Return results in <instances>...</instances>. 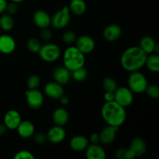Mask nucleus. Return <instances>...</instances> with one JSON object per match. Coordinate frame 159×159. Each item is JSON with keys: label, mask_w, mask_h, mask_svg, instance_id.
<instances>
[{"label": "nucleus", "mask_w": 159, "mask_h": 159, "mask_svg": "<svg viewBox=\"0 0 159 159\" xmlns=\"http://www.w3.org/2000/svg\"><path fill=\"white\" fill-rule=\"evenodd\" d=\"M102 85L103 89L107 92H115L117 89V82L112 77H106L102 80Z\"/></svg>", "instance_id": "bb28decb"}, {"label": "nucleus", "mask_w": 159, "mask_h": 159, "mask_svg": "<svg viewBox=\"0 0 159 159\" xmlns=\"http://www.w3.org/2000/svg\"><path fill=\"white\" fill-rule=\"evenodd\" d=\"M27 105L33 110H38L43 103V96L41 92L36 89H29L26 92Z\"/></svg>", "instance_id": "6e6552de"}, {"label": "nucleus", "mask_w": 159, "mask_h": 159, "mask_svg": "<svg viewBox=\"0 0 159 159\" xmlns=\"http://www.w3.org/2000/svg\"><path fill=\"white\" fill-rule=\"evenodd\" d=\"M6 6H7L6 0H0V14L3 13L6 11Z\"/></svg>", "instance_id": "ea45409f"}, {"label": "nucleus", "mask_w": 159, "mask_h": 159, "mask_svg": "<svg viewBox=\"0 0 159 159\" xmlns=\"http://www.w3.org/2000/svg\"><path fill=\"white\" fill-rule=\"evenodd\" d=\"M148 81L145 76L138 71H132L128 78V88L133 93H142L145 92Z\"/></svg>", "instance_id": "20e7f679"}, {"label": "nucleus", "mask_w": 159, "mask_h": 159, "mask_svg": "<svg viewBox=\"0 0 159 159\" xmlns=\"http://www.w3.org/2000/svg\"><path fill=\"white\" fill-rule=\"evenodd\" d=\"M40 58L46 62H54L60 57L61 51L55 43H48L41 45L38 51Z\"/></svg>", "instance_id": "39448f33"}, {"label": "nucleus", "mask_w": 159, "mask_h": 159, "mask_svg": "<svg viewBox=\"0 0 159 159\" xmlns=\"http://www.w3.org/2000/svg\"><path fill=\"white\" fill-rule=\"evenodd\" d=\"M6 127L5 126L4 124H0V136H2L5 133H6Z\"/></svg>", "instance_id": "79ce46f5"}, {"label": "nucleus", "mask_w": 159, "mask_h": 159, "mask_svg": "<svg viewBox=\"0 0 159 159\" xmlns=\"http://www.w3.org/2000/svg\"><path fill=\"white\" fill-rule=\"evenodd\" d=\"M15 40L8 34L0 35V52L4 54H12L16 49Z\"/></svg>", "instance_id": "4468645a"}, {"label": "nucleus", "mask_w": 159, "mask_h": 159, "mask_svg": "<svg viewBox=\"0 0 159 159\" xmlns=\"http://www.w3.org/2000/svg\"><path fill=\"white\" fill-rule=\"evenodd\" d=\"M59 99H60L62 105H68V104L69 103V99H68V96H65L63 95Z\"/></svg>", "instance_id": "a19ab883"}, {"label": "nucleus", "mask_w": 159, "mask_h": 159, "mask_svg": "<svg viewBox=\"0 0 159 159\" xmlns=\"http://www.w3.org/2000/svg\"><path fill=\"white\" fill-rule=\"evenodd\" d=\"M14 159H34L35 157L30 152L27 150H22L16 153L13 157Z\"/></svg>", "instance_id": "72a5a7b5"}, {"label": "nucleus", "mask_w": 159, "mask_h": 159, "mask_svg": "<svg viewBox=\"0 0 159 159\" xmlns=\"http://www.w3.org/2000/svg\"><path fill=\"white\" fill-rule=\"evenodd\" d=\"M71 77V73L68 68L65 66L57 67L53 71V78L54 82L61 84V85H66L70 81Z\"/></svg>", "instance_id": "2eb2a0df"}, {"label": "nucleus", "mask_w": 159, "mask_h": 159, "mask_svg": "<svg viewBox=\"0 0 159 159\" xmlns=\"http://www.w3.org/2000/svg\"><path fill=\"white\" fill-rule=\"evenodd\" d=\"M76 39H77L76 34L71 30L65 32L62 36V40H63L64 43L66 44H71V43H75L76 41Z\"/></svg>", "instance_id": "2f4dec72"}, {"label": "nucleus", "mask_w": 159, "mask_h": 159, "mask_svg": "<svg viewBox=\"0 0 159 159\" xmlns=\"http://www.w3.org/2000/svg\"><path fill=\"white\" fill-rule=\"evenodd\" d=\"M85 155L88 159H105L107 158L105 150L98 144L88 145L85 149Z\"/></svg>", "instance_id": "a211bd4d"}, {"label": "nucleus", "mask_w": 159, "mask_h": 159, "mask_svg": "<svg viewBox=\"0 0 159 159\" xmlns=\"http://www.w3.org/2000/svg\"><path fill=\"white\" fill-rule=\"evenodd\" d=\"M22 121L20 113L15 110H10L5 114L4 124L9 130H16L17 127Z\"/></svg>", "instance_id": "9d476101"}, {"label": "nucleus", "mask_w": 159, "mask_h": 159, "mask_svg": "<svg viewBox=\"0 0 159 159\" xmlns=\"http://www.w3.org/2000/svg\"><path fill=\"white\" fill-rule=\"evenodd\" d=\"M157 43L155 42V39L150 36H144L140 40L139 47L146 53V54H152L155 51V46Z\"/></svg>", "instance_id": "5701e85b"}, {"label": "nucleus", "mask_w": 159, "mask_h": 159, "mask_svg": "<svg viewBox=\"0 0 159 159\" xmlns=\"http://www.w3.org/2000/svg\"><path fill=\"white\" fill-rule=\"evenodd\" d=\"M145 92L152 99H156L159 97V88L156 85H148Z\"/></svg>", "instance_id": "473e14b6"}, {"label": "nucleus", "mask_w": 159, "mask_h": 159, "mask_svg": "<svg viewBox=\"0 0 159 159\" xmlns=\"http://www.w3.org/2000/svg\"><path fill=\"white\" fill-rule=\"evenodd\" d=\"M66 137V131L63 127L55 125L50 128L47 134V138L50 142L53 144H59L65 140Z\"/></svg>", "instance_id": "9b49d317"}, {"label": "nucleus", "mask_w": 159, "mask_h": 159, "mask_svg": "<svg viewBox=\"0 0 159 159\" xmlns=\"http://www.w3.org/2000/svg\"><path fill=\"white\" fill-rule=\"evenodd\" d=\"M68 8L75 15L82 16L86 11V4L84 0H71Z\"/></svg>", "instance_id": "b1692460"}, {"label": "nucleus", "mask_w": 159, "mask_h": 159, "mask_svg": "<svg viewBox=\"0 0 159 159\" xmlns=\"http://www.w3.org/2000/svg\"><path fill=\"white\" fill-rule=\"evenodd\" d=\"M70 9L68 6H65L61 10L54 14L51 20V24L55 29L60 30L66 27L71 20Z\"/></svg>", "instance_id": "423d86ee"}, {"label": "nucleus", "mask_w": 159, "mask_h": 159, "mask_svg": "<svg viewBox=\"0 0 159 159\" xmlns=\"http://www.w3.org/2000/svg\"><path fill=\"white\" fill-rule=\"evenodd\" d=\"M64 66L70 71L84 67L85 63V54L76 47H69L63 54Z\"/></svg>", "instance_id": "7ed1b4c3"}, {"label": "nucleus", "mask_w": 159, "mask_h": 159, "mask_svg": "<svg viewBox=\"0 0 159 159\" xmlns=\"http://www.w3.org/2000/svg\"><path fill=\"white\" fill-rule=\"evenodd\" d=\"M119 130L118 127H113V126L108 125L106 127H104L100 133L99 134V142H101L103 144H110L116 138V132Z\"/></svg>", "instance_id": "ddd939ff"}, {"label": "nucleus", "mask_w": 159, "mask_h": 159, "mask_svg": "<svg viewBox=\"0 0 159 159\" xmlns=\"http://www.w3.org/2000/svg\"><path fill=\"white\" fill-rule=\"evenodd\" d=\"M114 100L124 107L131 105L134 100V95L131 90L127 87L117 88L114 92Z\"/></svg>", "instance_id": "0eeeda50"}, {"label": "nucleus", "mask_w": 159, "mask_h": 159, "mask_svg": "<svg viewBox=\"0 0 159 159\" xmlns=\"http://www.w3.org/2000/svg\"><path fill=\"white\" fill-rule=\"evenodd\" d=\"M115 156L117 159H133L135 158L134 155L130 149L120 148L115 152Z\"/></svg>", "instance_id": "c85d7f7f"}, {"label": "nucleus", "mask_w": 159, "mask_h": 159, "mask_svg": "<svg viewBox=\"0 0 159 159\" xmlns=\"http://www.w3.org/2000/svg\"><path fill=\"white\" fill-rule=\"evenodd\" d=\"M6 11L7 12L8 14H9V15H13V14L16 13V12L18 11V6H17V3L14 2H11L10 3H7Z\"/></svg>", "instance_id": "c9c22d12"}, {"label": "nucleus", "mask_w": 159, "mask_h": 159, "mask_svg": "<svg viewBox=\"0 0 159 159\" xmlns=\"http://www.w3.org/2000/svg\"><path fill=\"white\" fill-rule=\"evenodd\" d=\"M101 116L108 125L120 127L125 122L127 113L125 107L114 100L105 102L101 108Z\"/></svg>", "instance_id": "f03ea898"}, {"label": "nucleus", "mask_w": 159, "mask_h": 159, "mask_svg": "<svg viewBox=\"0 0 159 159\" xmlns=\"http://www.w3.org/2000/svg\"><path fill=\"white\" fill-rule=\"evenodd\" d=\"M145 65H147V68L149 71L152 72L158 73L159 71V57L158 54H153L150 56H148L147 60H146Z\"/></svg>", "instance_id": "a878e982"}, {"label": "nucleus", "mask_w": 159, "mask_h": 159, "mask_svg": "<svg viewBox=\"0 0 159 159\" xmlns=\"http://www.w3.org/2000/svg\"><path fill=\"white\" fill-rule=\"evenodd\" d=\"M34 136V140L37 144H41L43 143L46 142V141L48 140L47 138V134H45L43 132H39V133L35 134L33 135Z\"/></svg>", "instance_id": "f704fd0d"}, {"label": "nucleus", "mask_w": 159, "mask_h": 159, "mask_svg": "<svg viewBox=\"0 0 159 159\" xmlns=\"http://www.w3.org/2000/svg\"><path fill=\"white\" fill-rule=\"evenodd\" d=\"M11 2H16V3H19V2H21L24 1V0H10Z\"/></svg>", "instance_id": "37998d69"}, {"label": "nucleus", "mask_w": 159, "mask_h": 159, "mask_svg": "<svg viewBox=\"0 0 159 159\" xmlns=\"http://www.w3.org/2000/svg\"><path fill=\"white\" fill-rule=\"evenodd\" d=\"M40 82H41V80L38 75H33L28 78L26 84H27V87L29 88V89H36L40 86Z\"/></svg>", "instance_id": "7c9ffc66"}, {"label": "nucleus", "mask_w": 159, "mask_h": 159, "mask_svg": "<svg viewBox=\"0 0 159 159\" xmlns=\"http://www.w3.org/2000/svg\"><path fill=\"white\" fill-rule=\"evenodd\" d=\"M53 121L54 122L55 125L65 126L68 123L69 116L67 110L64 108H57L53 113Z\"/></svg>", "instance_id": "4be33fe9"}, {"label": "nucleus", "mask_w": 159, "mask_h": 159, "mask_svg": "<svg viewBox=\"0 0 159 159\" xmlns=\"http://www.w3.org/2000/svg\"><path fill=\"white\" fill-rule=\"evenodd\" d=\"M18 134L23 138H29L34 134L35 127L29 120H22L16 128Z\"/></svg>", "instance_id": "aec40b11"}, {"label": "nucleus", "mask_w": 159, "mask_h": 159, "mask_svg": "<svg viewBox=\"0 0 159 159\" xmlns=\"http://www.w3.org/2000/svg\"><path fill=\"white\" fill-rule=\"evenodd\" d=\"M51 17L44 10H37L33 16V20L37 26L40 29L47 28L51 25Z\"/></svg>", "instance_id": "f3484780"}, {"label": "nucleus", "mask_w": 159, "mask_h": 159, "mask_svg": "<svg viewBox=\"0 0 159 159\" xmlns=\"http://www.w3.org/2000/svg\"><path fill=\"white\" fill-rule=\"evenodd\" d=\"M71 72L72 78L76 82H83L87 79V76H88V71L84 67L74 70Z\"/></svg>", "instance_id": "cd10ccee"}, {"label": "nucleus", "mask_w": 159, "mask_h": 159, "mask_svg": "<svg viewBox=\"0 0 159 159\" xmlns=\"http://www.w3.org/2000/svg\"><path fill=\"white\" fill-rule=\"evenodd\" d=\"M135 157L142 156L147 151V144L141 138H135L131 141L129 148Z\"/></svg>", "instance_id": "6ab92c4d"}, {"label": "nucleus", "mask_w": 159, "mask_h": 159, "mask_svg": "<svg viewBox=\"0 0 159 159\" xmlns=\"http://www.w3.org/2000/svg\"><path fill=\"white\" fill-rule=\"evenodd\" d=\"M14 26V20L11 15L3 13L0 16V28L4 31H10Z\"/></svg>", "instance_id": "393cba45"}, {"label": "nucleus", "mask_w": 159, "mask_h": 159, "mask_svg": "<svg viewBox=\"0 0 159 159\" xmlns=\"http://www.w3.org/2000/svg\"><path fill=\"white\" fill-rule=\"evenodd\" d=\"M26 47H27L28 50L31 51L33 53H38V51H40V48L41 47V43L40 41L37 38H33L29 39L26 42Z\"/></svg>", "instance_id": "c756f323"}, {"label": "nucleus", "mask_w": 159, "mask_h": 159, "mask_svg": "<svg viewBox=\"0 0 159 159\" xmlns=\"http://www.w3.org/2000/svg\"><path fill=\"white\" fill-rule=\"evenodd\" d=\"M148 54L139 46L130 47L122 54L120 58L121 66L126 71H139L145 65Z\"/></svg>", "instance_id": "f257e3e1"}, {"label": "nucleus", "mask_w": 159, "mask_h": 159, "mask_svg": "<svg viewBox=\"0 0 159 159\" xmlns=\"http://www.w3.org/2000/svg\"><path fill=\"white\" fill-rule=\"evenodd\" d=\"M40 38L43 40V41H49L51 38H52V34H51V30L47 28H43L40 33Z\"/></svg>", "instance_id": "e433bc0d"}, {"label": "nucleus", "mask_w": 159, "mask_h": 159, "mask_svg": "<svg viewBox=\"0 0 159 159\" xmlns=\"http://www.w3.org/2000/svg\"><path fill=\"white\" fill-rule=\"evenodd\" d=\"M44 93L51 99H59L64 95V89L62 85L54 81L45 85Z\"/></svg>", "instance_id": "f8f14e48"}, {"label": "nucleus", "mask_w": 159, "mask_h": 159, "mask_svg": "<svg viewBox=\"0 0 159 159\" xmlns=\"http://www.w3.org/2000/svg\"><path fill=\"white\" fill-rule=\"evenodd\" d=\"M89 141L85 137L82 135H77L73 137L70 141V147L75 152H82L85 150L89 145Z\"/></svg>", "instance_id": "412c9836"}, {"label": "nucleus", "mask_w": 159, "mask_h": 159, "mask_svg": "<svg viewBox=\"0 0 159 159\" xmlns=\"http://www.w3.org/2000/svg\"><path fill=\"white\" fill-rule=\"evenodd\" d=\"M122 34V30L117 24H110L106 26L103 30L102 35L105 40L109 42H114L120 37Z\"/></svg>", "instance_id": "dca6fc26"}, {"label": "nucleus", "mask_w": 159, "mask_h": 159, "mask_svg": "<svg viewBox=\"0 0 159 159\" xmlns=\"http://www.w3.org/2000/svg\"><path fill=\"white\" fill-rule=\"evenodd\" d=\"M114 92H107L106 91L103 95V99L105 102H111L114 101Z\"/></svg>", "instance_id": "4c0bfd02"}, {"label": "nucleus", "mask_w": 159, "mask_h": 159, "mask_svg": "<svg viewBox=\"0 0 159 159\" xmlns=\"http://www.w3.org/2000/svg\"><path fill=\"white\" fill-rule=\"evenodd\" d=\"M89 141L92 144H98L99 142V134L93 133L91 134L89 138Z\"/></svg>", "instance_id": "58836bf2"}, {"label": "nucleus", "mask_w": 159, "mask_h": 159, "mask_svg": "<svg viewBox=\"0 0 159 159\" xmlns=\"http://www.w3.org/2000/svg\"><path fill=\"white\" fill-rule=\"evenodd\" d=\"M76 48L82 51L84 54H89L94 50L96 43L91 37L88 35H82L76 39Z\"/></svg>", "instance_id": "1a4fd4ad"}]
</instances>
